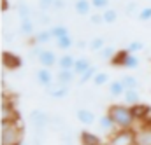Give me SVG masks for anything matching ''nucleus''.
Instances as JSON below:
<instances>
[{
	"label": "nucleus",
	"mask_w": 151,
	"mask_h": 145,
	"mask_svg": "<svg viewBox=\"0 0 151 145\" xmlns=\"http://www.w3.org/2000/svg\"><path fill=\"white\" fill-rule=\"evenodd\" d=\"M123 102H125L128 107L137 105V103L141 102V93H139V89H127V91L123 93Z\"/></svg>",
	"instance_id": "obj_14"
},
{
	"label": "nucleus",
	"mask_w": 151,
	"mask_h": 145,
	"mask_svg": "<svg viewBox=\"0 0 151 145\" xmlns=\"http://www.w3.org/2000/svg\"><path fill=\"white\" fill-rule=\"evenodd\" d=\"M95 73H97V68H95V67L91 65V67H90V68H88L86 72H84V73H81V75H79V77H81V79H79V84L83 86V84H86L88 80H93V77H95Z\"/></svg>",
	"instance_id": "obj_31"
},
{
	"label": "nucleus",
	"mask_w": 151,
	"mask_h": 145,
	"mask_svg": "<svg viewBox=\"0 0 151 145\" xmlns=\"http://www.w3.org/2000/svg\"><path fill=\"white\" fill-rule=\"evenodd\" d=\"M76 117H77V121H79L81 124H84V126H91V124L97 121L95 114L90 109H77L76 110Z\"/></svg>",
	"instance_id": "obj_9"
},
{
	"label": "nucleus",
	"mask_w": 151,
	"mask_h": 145,
	"mask_svg": "<svg viewBox=\"0 0 151 145\" xmlns=\"http://www.w3.org/2000/svg\"><path fill=\"white\" fill-rule=\"evenodd\" d=\"M18 16H19V19H27V18H32L34 16V11L25 2H19L18 4Z\"/></svg>",
	"instance_id": "obj_25"
},
{
	"label": "nucleus",
	"mask_w": 151,
	"mask_h": 145,
	"mask_svg": "<svg viewBox=\"0 0 151 145\" xmlns=\"http://www.w3.org/2000/svg\"><path fill=\"white\" fill-rule=\"evenodd\" d=\"M104 45H106V38H104V37H95V38H91L90 44H88V47H90L91 51H95V53H99Z\"/></svg>",
	"instance_id": "obj_28"
},
{
	"label": "nucleus",
	"mask_w": 151,
	"mask_h": 145,
	"mask_svg": "<svg viewBox=\"0 0 151 145\" xmlns=\"http://www.w3.org/2000/svg\"><path fill=\"white\" fill-rule=\"evenodd\" d=\"M2 63H4L5 68H11V70L23 67V60H21L19 56H16L14 53H11V51H5V53L2 54Z\"/></svg>",
	"instance_id": "obj_8"
},
{
	"label": "nucleus",
	"mask_w": 151,
	"mask_h": 145,
	"mask_svg": "<svg viewBox=\"0 0 151 145\" xmlns=\"http://www.w3.org/2000/svg\"><path fill=\"white\" fill-rule=\"evenodd\" d=\"M30 121L34 124V129H35V135L39 136H44L46 129L49 128V122H51V115L46 114L42 109H34L30 112Z\"/></svg>",
	"instance_id": "obj_3"
},
{
	"label": "nucleus",
	"mask_w": 151,
	"mask_h": 145,
	"mask_svg": "<svg viewBox=\"0 0 151 145\" xmlns=\"http://www.w3.org/2000/svg\"><path fill=\"white\" fill-rule=\"evenodd\" d=\"M74 2H77V0H74Z\"/></svg>",
	"instance_id": "obj_48"
},
{
	"label": "nucleus",
	"mask_w": 151,
	"mask_h": 145,
	"mask_svg": "<svg viewBox=\"0 0 151 145\" xmlns=\"http://www.w3.org/2000/svg\"><path fill=\"white\" fill-rule=\"evenodd\" d=\"M99 128H100V131H104V133H114L118 128H116V124H114L113 117L109 115V114H104L100 119H99Z\"/></svg>",
	"instance_id": "obj_12"
},
{
	"label": "nucleus",
	"mask_w": 151,
	"mask_h": 145,
	"mask_svg": "<svg viewBox=\"0 0 151 145\" xmlns=\"http://www.w3.org/2000/svg\"><path fill=\"white\" fill-rule=\"evenodd\" d=\"M49 30H51V33H53L55 38H62V37L69 35V30H67L65 25H55V26H51Z\"/></svg>",
	"instance_id": "obj_29"
},
{
	"label": "nucleus",
	"mask_w": 151,
	"mask_h": 145,
	"mask_svg": "<svg viewBox=\"0 0 151 145\" xmlns=\"http://www.w3.org/2000/svg\"><path fill=\"white\" fill-rule=\"evenodd\" d=\"M76 45H77L79 49H84V47H86V42H83V40H79V42H76Z\"/></svg>",
	"instance_id": "obj_44"
},
{
	"label": "nucleus",
	"mask_w": 151,
	"mask_h": 145,
	"mask_svg": "<svg viewBox=\"0 0 151 145\" xmlns=\"http://www.w3.org/2000/svg\"><path fill=\"white\" fill-rule=\"evenodd\" d=\"M21 135H23V128L18 124L16 121H2V136H0V144L2 145H21Z\"/></svg>",
	"instance_id": "obj_2"
},
{
	"label": "nucleus",
	"mask_w": 151,
	"mask_h": 145,
	"mask_svg": "<svg viewBox=\"0 0 151 145\" xmlns=\"http://www.w3.org/2000/svg\"><path fill=\"white\" fill-rule=\"evenodd\" d=\"M102 145H109V144H102Z\"/></svg>",
	"instance_id": "obj_47"
},
{
	"label": "nucleus",
	"mask_w": 151,
	"mask_h": 145,
	"mask_svg": "<svg viewBox=\"0 0 151 145\" xmlns=\"http://www.w3.org/2000/svg\"><path fill=\"white\" fill-rule=\"evenodd\" d=\"M35 79H37V82L42 86V87H47V86H51V84L55 82L53 73L49 72V68H47V67H42V68L35 73Z\"/></svg>",
	"instance_id": "obj_11"
},
{
	"label": "nucleus",
	"mask_w": 151,
	"mask_h": 145,
	"mask_svg": "<svg viewBox=\"0 0 151 145\" xmlns=\"http://www.w3.org/2000/svg\"><path fill=\"white\" fill-rule=\"evenodd\" d=\"M18 119V112L14 109V105H11L9 102L2 103V121H16Z\"/></svg>",
	"instance_id": "obj_15"
},
{
	"label": "nucleus",
	"mask_w": 151,
	"mask_h": 145,
	"mask_svg": "<svg viewBox=\"0 0 151 145\" xmlns=\"http://www.w3.org/2000/svg\"><path fill=\"white\" fill-rule=\"evenodd\" d=\"M46 95L49 98H53V100H62V98H65L69 95V86H62L58 82H53L51 86L46 87Z\"/></svg>",
	"instance_id": "obj_6"
},
{
	"label": "nucleus",
	"mask_w": 151,
	"mask_h": 145,
	"mask_svg": "<svg viewBox=\"0 0 151 145\" xmlns=\"http://www.w3.org/2000/svg\"><path fill=\"white\" fill-rule=\"evenodd\" d=\"M102 16H104V23L106 25H113L118 21V11L116 9H104V12H102Z\"/></svg>",
	"instance_id": "obj_24"
},
{
	"label": "nucleus",
	"mask_w": 151,
	"mask_h": 145,
	"mask_svg": "<svg viewBox=\"0 0 151 145\" xmlns=\"http://www.w3.org/2000/svg\"><path fill=\"white\" fill-rule=\"evenodd\" d=\"M121 82H123V86L127 89H139V80L134 75H123L121 77Z\"/></svg>",
	"instance_id": "obj_26"
},
{
	"label": "nucleus",
	"mask_w": 151,
	"mask_h": 145,
	"mask_svg": "<svg viewBox=\"0 0 151 145\" xmlns=\"http://www.w3.org/2000/svg\"><path fill=\"white\" fill-rule=\"evenodd\" d=\"M127 49H123V51H118L116 54H114V58L111 60V63H113V67H123V60H125V56H127Z\"/></svg>",
	"instance_id": "obj_34"
},
{
	"label": "nucleus",
	"mask_w": 151,
	"mask_h": 145,
	"mask_svg": "<svg viewBox=\"0 0 151 145\" xmlns=\"http://www.w3.org/2000/svg\"><path fill=\"white\" fill-rule=\"evenodd\" d=\"M63 7H65V0H55L53 2V9L55 11H62Z\"/></svg>",
	"instance_id": "obj_42"
},
{
	"label": "nucleus",
	"mask_w": 151,
	"mask_h": 145,
	"mask_svg": "<svg viewBox=\"0 0 151 145\" xmlns=\"http://www.w3.org/2000/svg\"><path fill=\"white\" fill-rule=\"evenodd\" d=\"M132 114L135 117L137 122H146L150 119V114H151V105H146V103H137V105H132Z\"/></svg>",
	"instance_id": "obj_7"
},
{
	"label": "nucleus",
	"mask_w": 151,
	"mask_h": 145,
	"mask_svg": "<svg viewBox=\"0 0 151 145\" xmlns=\"http://www.w3.org/2000/svg\"><path fill=\"white\" fill-rule=\"evenodd\" d=\"M91 82H93L95 86H104V84H107V82H109V75H107L106 72H97Z\"/></svg>",
	"instance_id": "obj_33"
},
{
	"label": "nucleus",
	"mask_w": 151,
	"mask_h": 145,
	"mask_svg": "<svg viewBox=\"0 0 151 145\" xmlns=\"http://www.w3.org/2000/svg\"><path fill=\"white\" fill-rule=\"evenodd\" d=\"M93 5H91V0H77L74 5L76 9V14H79V16H86V14H90V9H91Z\"/></svg>",
	"instance_id": "obj_19"
},
{
	"label": "nucleus",
	"mask_w": 151,
	"mask_h": 145,
	"mask_svg": "<svg viewBox=\"0 0 151 145\" xmlns=\"http://www.w3.org/2000/svg\"><path fill=\"white\" fill-rule=\"evenodd\" d=\"M91 5L95 7V9H107L109 7V0H91Z\"/></svg>",
	"instance_id": "obj_40"
},
{
	"label": "nucleus",
	"mask_w": 151,
	"mask_h": 145,
	"mask_svg": "<svg viewBox=\"0 0 151 145\" xmlns=\"http://www.w3.org/2000/svg\"><path fill=\"white\" fill-rule=\"evenodd\" d=\"M56 54L53 53V51H47V49H44V53L39 56V63L42 65V67H47V68H51V67H55L56 65Z\"/></svg>",
	"instance_id": "obj_13"
},
{
	"label": "nucleus",
	"mask_w": 151,
	"mask_h": 145,
	"mask_svg": "<svg viewBox=\"0 0 151 145\" xmlns=\"http://www.w3.org/2000/svg\"><path fill=\"white\" fill-rule=\"evenodd\" d=\"M2 7H4V11H7V0H2Z\"/></svg>",
	"instance_id": "obj_45"
},
{
	"label": "nucleus",
	"mask_w": 151,
	"mask_h": 145,
	"mask_svg": "<svg viewBox=\"0 0 151 145\" xmlns=\"http://www.w3.org/2000/svg\"><path fill=\"white\" fill-rule=\"evenodd\" d=\"M148 121H150V122H148V124H150V126H151V119H148Z\"/></svg>",
	"instance_id": "obj_46"
},
{
	"label": "nucleus",
	"mask_w": 151,
	"mask_h": 145,
	"mask_svg": "<svg viewBox=\"0 0 151 145\" xmlns=\"http://www.w3.org/2000/svg\"><path fill=\"white\" fill-rule=\"evenodd\" d=\"M42 53H44V49H42V47H40V44H39V45H32V47H30L28 56H30V58H37V60H39V56H40Z\"/></svg>",
	"instance_id": "obj_38"
},
{
	"label": "nucleus",
	"mask_w": 151,
	"mask_h": 145,
	"mask_svg": "<svg viewBox=\"0 0 151 145\" xmlns=\"http://www.w3.org/2000/svg\"><path fill=\"white\" fill-rule=\"evenodd\" d=\"M90 21H91V25L99 26V25H102V23H104V16H102V14H91Z\"/></svg>",
	"instance_id": "obj_41"
},
{
	"label": "nucleus",
	"mask_w": 151,
	"mask_h": 145,
	"mask_svg": "<svg viewBox=\"0 0 151 145\" xmlns=\"http://www.w3.org/2000/svg\"><path fill=\"white\" fill-rule=\"evenodd\" d=\"M12 40H14V37H12V33H9V32L5 33V32H4V42H5V44H11Z\"/></svg>",
	"instance_id": "obj_43"
},
{
	"label": "nucleus",
	"mask_w": 151,
	"mask_h": 145,
	"mask_svg": "<svg viewBox=\"0 0 151 145\" xmlns=\"http://www.w3.org/2000/svg\"><path fill=\"white\" fill-rule=\"evenodd\" d=\"M74 77H76L74 70H60L58 75H56V82L62 84V86H70L74 82Z\"/></svg>",
	"instance_id": "obj_16"
},
{
	"label": "nucleus",
	"mask_w": 151,
	"mask_h": 145,
	"mask_svg": "<svg viewBox=\"0 0 151 145\" xmlns=\"http://www.w3.org/2000/svg\"><path fill=\"white\" fill-rule=\"evenodd\" d=\"M34 28H35V23H34L32 18L21 19V23H19V33H23V35H32V33H34Z\"/></svg>",
	"instance_id": "obj_20"
},
{
	"label": "nucleus",
	"mask_w": 151,
	"mask_h": 145,
	"mask_svg": "<svg viewBox=\"0 0 151 145\" xmlns=\"http://www.w3.org/2000/svg\"><path fill=\"white\" fill-rule=\"evenodd\" d=\"M51 38H55L53 33H51V30H40L39 33H35V42L37 44H47V42H51Z\"/></svg>",
	"instance_id": "obj_27"
},
{
	"label": "nucleus",
	"mask_w": 151,
	"mask_h": 145,
	"mask_svg": "<svg viewBox=\"0 0 151 145\" xmlns=\"http://www.w3.org/2000/svg\"><path fill=\"white\" fill-rule=\"evenodd\" d=\"M56 45H58L62 51H65V49H70V47L74 45V40H72L70 35H65V37H62V38H56Z\"/></svg>",
	"instance_id": "obj_30"
},
{
	"label": "nucleus",
	"mask_w": 151,
	"mask_h": 145,
	"mask_svg": "<svg viewBox=\"0 0 151 145\" xmlns=\"http://www.w3.org/2000/svg\"><path fill=\"white\" fill-rule=\"evenodd\" d=\"M137 67H139V58H137V54H134V53H127V56H125V60H123V68L135 70Z\"/></svg>",
	"instance_id": "obj_21"
},
{
	"label": "nucleus",
	"mask_w": 151,
	"mask_h": 145,
	"mask_svg": "<svg viewBox=\"0 0 151 145\" xmlns=\"http://www.w3.org/2000/svg\"><path fill=\"white\" fill-rule=\"evenodd\" d=\"M135 129V145H151V126L148 122H141Z\"/></svg>",
	"instance_id": "obj_5"
},
{
	"label": "nucleus",
	"mask_w": 151,
	"mask_h": 145,
	"mask_svg": "<svg viewBox=\"0 0 151 145\" xmlns=\"http://www.w3.org/2000/svg\"><path fill=\"white\" fill-rule=\"evenodd\" d=\"M109 145H135V129L128 128V129H116L114 133H111Z\"/></svg>",
	"instance_id": "obj_4"
},
{
	"label": "nucleus",
	"mask_w": 151,
	"mask_h": 145,
	"mask_svg": "<svg viewBox=\"0 0 151 145\" xmlns=\"http://www.w3.org/2000/svg\"><path fill=\"white\" fill-rule=\"evenodd\" d=\"M125 91H127V87L123 86L121 79H119V80H113V82H109V95H111L113 98L123 96V93H125Z\"/></svg>",
	"instance_id": "obj_17"
},
{
	"label": "nucleus",
	"mask_w": 151,
	"mask_h": 145,
	"mask_svg": "<svg viewBox=\"0 0 151 145\" xmlns=\"http://www.w3.org/2000/svg\"><path fill=\"white\" fill-rule=\"evenodd\" d=\"M91 67V63H90V60L88 58H77L74 63V67H72V70H74L76 75H81V73H84L88 68Z\"/></svg>",
	"instance_id": "obj_18"
},
{
	"label": "nucleus",
	"mask_w": 151,
	"mask_h": 145,
	"mask_svg": "<svg viewBox=\"0 0 151 145\" xmlns=\"http://www.w3.org/2000/svg\"><path fill=\"white\" fill-rule=\"evenodd\" d=\"M74 63H76V58L72 56V54H63V56L58 60V67H60V70H72Z\"/></svg>",
	"instance_id": "obj_22"
},
{
	"label": "nucleus",
	"mask_w": 151,
	"mask_h": 145,
	"mask_svg": "<svg viewBox=\"0 0 151 145\" xmlns=\"http://www.w3.org/2000/svg\"><path fill=\"white\" fill-rule=\"evenodd\" d=\"M137 9H139V7H137L135 2H128V4L125 5V14H127V16H137V14H139Z\"/></svg>",
	"instance_id": "obj_37"
},
{
	"label": "nucleus",
	"mask_w": 151,
	"mask_h": 145,
	"mask_svg": "<svg viewBox=\"0 0 151 145\" xmlns=\"http://www.w3.org/2000/svg\"><path fill=\"white\" fill-rule=\"evenodd\" d=\"M107 114L113 117L114 124L118 129H128V128H135V117L132 114V109L127 103H114L107 109Z\"/></svg>",
	"instance_id": "obj_1"
},
{
	"label": "nucleus",
	"mask_w": 151,
	"mask_h": 145,
	"mask_svg": "<svg viewBox=\"0 0 151 145\" xmlns=\"http://www.w3.org/2000/svg\"><path fill=\"white\" fill-rule=\"evenodd\" d=\"M49 128L55 129V131H63V117L53 115L51 117V122H49Z\"/></svg>",
	"instance_id": "obj_32"
},
{
	"label": "nucleus",
	"mask_w": 151,
	"mask_h": 145,
	"mask_svg": "<svg viewBox=\"0 0 151 145\" xmlns=\"http://www.w3.org/2000/svg\"><path fill=\"white\" fill-rule=\"evenodd\" d=\"M53 2H55V0H39V9H40V12H47V9L53 7Z\"/></svg>",
	"instance_id": "obj_39"
},
{
	"label": "nucleus",
	"mask_w": 151,
	"mask_h": 145,
	"mask_svg": "<svg viewBox=\"0 0 151 145\" xmlns=\"http://www.w3.org/2000/svg\"><path fill=\"white\" fill-rule=\"evenodd\" d=\"M79 142H81V145H102L100 136L91 133V131H88V129H83L79 133Z\"/></svg>",
	"instance_id": "obj_10"
},
{
	"label": "nucleus",
	"mask_w": 151,
	"mask_h": 145,
	"mask_svg": "<svg viewBox=\"0 0 151 145\" xmlns=\"http://www.w3.org/2000/svg\"><path fill=\"white\" fill-rule=\"evenodd\" d=\"M99 60H104V61H111L114 58V54H116V49H114L113 45H104L99 53Z\"/></svg>",
	"instance_id": "obj_23"
},
{
	"label": "nucleus",
	"mask_w": 151,
	"mask_h": 145,
	"mask_svg": "<svg viewBox=\"0 0 151 145\" xmlns=\"http://www.w3.org/2000/svg\"><path fill=\"white\" fill-rule=\"evenodd\" d=\"M137 18H139V21H142V23L150 21L151 19V7H144V9H141L139 14H137Z\"/></svg>",
	"instance_id": "obj_36"
},
{
	"label": "nucleus",
	"mask_w": 151,
	"mask_h": 145,
	"mask_svg": "<svg viewBox=\"0 0 151 145\" xmlns=\"http://www.w3.org/2000/svg\"><path fill=\"white\" fill-rule=\"evenodd\" d=\"M142 49H144V44H142L141 40H132V42L127 45V51H128V53H134V54L139 53V51H142Z\"/></svg>",
	"instance_id": "obj_35"
}]
</instances>
